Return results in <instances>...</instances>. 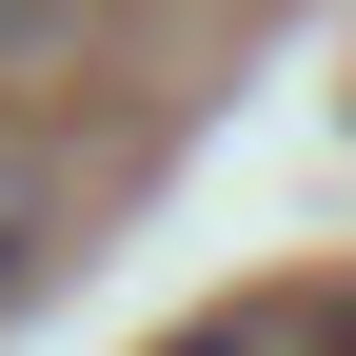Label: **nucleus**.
Here are the masks:
<instances>
[{
  "label": "nucleus",
  "mask_w": 356,
  "mask_h": 356,
  "mask_svg": "<svg viewBox=\"0 0 356 356\" xmlns=\"http://www.w3.org/2000/svg\"><path fill=\"white\" fill-rule=\"evenodd\" d=\"M40 277H60V159H20V139H0V317H20Z\"/></svg>",
  "instance_id": "obj_1"
},
{
  "label": "nucleus",
  "mask_w": 356,
  "mask_h": 356,
  "mask_svg": "<svg viewBox=\"0 0 356 356\" xmlns=\"http://www.w3.org/2000/svg\"><path fill=\"white\" fill-rule=\"evenodd\" d=\"M79 20V0H0V60H40V40H60Z\"/></svg>",
  "instance_id": "obj_2"
},
{
  "label": "nucleus",
  "mask_w": 356,
  "mask_h": 356,
  "mask_svg": "<svg viewBox=\"0 0 356 356\" xmlns=\"http://www.w3.org/2000/svg\"><path fill=\"white\" fill-rule=\"evenodd\" d=\"M178 356H238V337H178Z\"/></svg>",
  "instance_id": "obj_3"
}]
</instances>
